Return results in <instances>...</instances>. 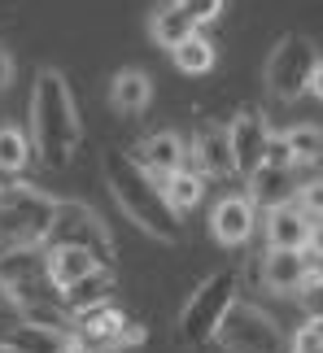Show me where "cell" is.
<instances>
[{"label": "cell", "mask_w": 323, "mask_h": 353, "mask_svg": "<svg viewBox=\"0 0 323 353\" xmlns=\"http://www.w3.org/2000/svg\"><path fill=\"white\" fill-rule=\"evenodd\" d=\"M84 122H79L75 92L57 65H44L31 88V148L48 170H66L79 153Z\"/></svg>", "instance_id": "cell-1"}, {"label": "cell", "mask_w": 323, "mask_h": 353, "mask_svg": "<svg viewBox=\"0 0 323 353\" xmlns=\"http://www.w3.org/2000/svg\"><path fill=\"white\" fill-rule=\"evenodd\" d=\"M101 166H105V188H110V196L118 201V210H123L140 232H149L162 244H179L184 240V219L166 205L162 183L140 166L136 157L114 148V153H105Z\"/></svg>", "instance_id": "cell-2"}, {"label": "cell", "mask_w": 323, "mask_h": 353, "mask_svg": "<svg viewBox=\"0 0 323 353\" xmlns=\"http://www.w3.org/2000/svg\"><path fill=\"white\" fill-rule=\"evenodd\" d=\"M57 196L31 183H0V257H22L48 244L57 223Z\"/></svg>", "instance_id": "cell-3"}, {"label": "cell", "mask_w": 323, "mask_h": 353, "mask_svg": "<svg viewBox=\"0 0 323 353\" xmlns=\"http://www.w3.org/2000/svg\"><path fill=\"white\" fill-rule=\"evenodd\" d=\"M240 301V275L232 266H223V270H214V275L201 279V288L184 301L179 310V341L184 345H210L214 336H219L223 327V319H227V310H232Z\"/></svg>", "instance_id": "cell-4"}, {"label": "cell", "mask_w": 323, "mask_h": 353, "mask_svg": "<svg viewBox=\"0 0 323 353\" xmlns=\"http://www.w3.org/2000/svg\"><path fill=\"white\" fill-rule=\"evenodd\" d=\"M214 341H219L223 353H288L284 327L253 301H236L227 310V319H223V327H219Z\"/></svg>", "instance_id": "cell-5"}, {"label": "cell", "mask_w": 323, "mask_h": 353, "mask_svg": "<svg viewBox=\"0 0 323 353\" xmlns=\"http://www.w3.org/2000/svg\"><path fill=\"white\" fill-rule=\"evenodd\" d=\"M319 65V52L306 35H284L280 44L271 48V57H266V92H271L275 101H297L311 92V74Z\"/></svg>", "instance_id": "cell-6"}, {"label": "cell", "mask_w": 323, "mask_h": 353, "mask_svg": "<svg viewBox=\"0 0 323 353\" xmlns=\"http://www.w3.org/2000/svg\"><path fill=\"white\" fill-rule=\"evenodd\" d=\"M61 244L88 249V253H97L105 266H114V236H110V227H105V219L92 205H84V201H61V205H57V223H52L44 249H61Z\"/></svg>", "instance_id": "cell-7"}, {"label": "cell", "mask_w": 323, "mask_h": 353, "mask_svg": "<svg viewBox=\"0 0 323 353\" xmlns=\"http://www.w3.org/2000/svg\"><path fill=\"white\" fill-rule=\"evenodd\" d=\"M75 336L84 345H92L97 353H105V349H131V345H140L144 341V327H140V323H131L123 310L110 301V305H97V310H88V314H79V332Z\"/></svg>", "instance_id": "cell-8"}, {"label": "cell", "mask_w": 323, "mask_h": 353, "mask_svg": "<svg viewBox=\"0 0 323 353\" xmlns=\"http://www.w3.org/2000/svg\"><path fill=\"white\" fill-rule=\"evenodd\" d=\"M227 140H232V161L240 179H253L266 166V144H271V127H266L262 110H240L236 122L227 127Z\"/></svg>", "instance_id": "cell-9"}, {"label": "cell", "mask_w": 323, "mask_h": 353, "mask_svg": "<svg viewBox=\"0 0 323 353\" xmlns=\"http://www.w3.org/2000/svg\"><path fill=\"white\" fill-rule=\"evenodd\" d=\"M105 262L97 253H88V249H75V244H61V249H44V279L57 288V296L66 288H75L79 279H88L92 270H101Z\"/></svg>", "instance_id": "cell-10"}, {"label": "cell", "mask_w": 323, "mask_h": 353, "mask_svg": "<svg viewBox=\"0 0 323 353\" xmlns=\"http://www.w3.org/2000/svg\"><path fill=\"white\" fill-rule=\"evenodd\" d=\"M210 236L227 244V249H236V244H245L253 236V205L249 196H223L214 201L210 210Z\"/></svg>", "instance_id": "cell-11"}, {"label": "cell", "mask_w": 323, "mask_h": 353, "mask_svg": "<svg viewBox=\"0 0 323 353\" xmlns=\"http://www.w3.org/2000/svg\"><path fill=\"white\" fill-rule=\"evenodd\" d=\"M193 157H197V170H201V174H219V179H223V174H236L227 127L201 122V127H197V140H193Z\"/></svg>", "instance_id": "cell-12"}, {"label": "cell", "mask_w": 323, "mask_h": 353, "mask_svg": "<svg viewBox=\"0 0 323 353\" xmlns=\"http://www.w3.org/2000/svg\"><path fill=\"white\" fill-rule=\"evenodd\" d=\"M306 279H311V270H306V253L302 249H266L262 283L271 292H297Z\"/></svg>", "instance_id": "cell-13"}, {"label": "cell", "mask_w": 323, "mask_h": 353, "mask_svg": "<svg viewBox=\"0 0 323 353\" xmlns=\"http://www.w3.org/2000/svg\"><path fill=\"white\" fill-rule=\"evenodd\" d=\"M184 153L188 148H184V140L175 131H157V135H149V140L140 144V153H131V157H136L153 179H166V174L184 170Z\"/></svg>", "instance_id": "cell-14"}, {"label": "cell", "mask_w": 323, "mask_h": 353, "mask_svg": "<svg viewBox=\"0 0 323 353\" xmlns=\"http://www.w3.org/2000/svg\"><path fill=\"white\" fill-rule=\"evenodd\" d=\"M249 183V205L253 210H280V205H293L297 201V183H293V170H280V166H262Z\"/></svg>", "instance_id": "cell-15"}, {"label": "cell", "mask_w": 323, "mask_h": 353, "mask_svg": "<svg viewBox=\"0 0 323 353\" xmlns=\"http://www.w3.org/2000/svg\"><path fill=\"white\" fill-rule=\"evenodd\" d=\"M110 296H114V266H101V270H92L88 279H79L75 288H66L61 305L79 319V314H88V310H97V305H110Z\"/></svg>", "instance_id": "cell-16"}, {"label": "cell", "mask_w": 323, "mask_h": 353, "mask_svg": "<svg viewBox=\"0 0 323 353\" xmlns=\"http://www.w3.org/2000/svg\"><path fill=\"white\" fill-rule=\"evenodd\" d=\"M149 101H153V83H149V74L136 70V65H127V70H118L114 74V83H110V105L118 114H140V110H149Z\"/></svg>", "instance_id": "cell-17"}, {"label": "cell", "mask_w": 323, "mask_h": 353, "mask_svg": "<svg viewBox=\"0 0 323 353\" xmlns=\"http://www.w3.org/2000/svg\"><path fill=\"white\" fill-rule=\"evenodd\" d=\"M306 236H311V219L297 205H280L266 214V244L271 249H306Z\"/></svg>", "instance_id": "cell-18"}, {"label": "cell", "mask_w": 323, "mask_h": 353, "mask_svg": "<svg viewBox=\"0 0 323 353\" xmlns=\"http://www.w3.org/2000/svg\"><path fill=\"white\" fill-rule=\"evenodd\" d=\"M149 35H153V44H162V48H179L184 39H193L197 35V22L188 18V13L175 5V0H166V5H157V13H153V22H149Z\"/></svg>", "instance_id": "cell-19"}, {"label": "cell", "mask_w": 323, "mask_h": 353, "mask_svg": "<svg viewBox=\"0 0 323 353\" xmlns=\"http://www.w3.org/2000/svg\"><path fill=\"white\" fill-rule=\"evenodd\" d=\"M0 345L18 349V353H66L70 345V332H52V327H31V323H18Z\"/></svg>", "instance_id": "cell-20"}, {"label": "cell", "mask_w": 323, "mask_h": 353, "mask_svg": "<svg viewBox=\"0 0 323 353\" xmlns=\"http://www.w3.org/2000/svg\"><path fill=\"white\" fill-rule=\"evenodd\" d=\"M170 61H175V70H184V74H210L214 61H219V48H214V39H206L197 31L193 39H184V44L170 52Z\"/></svg>", "instance_id": "cell-21"}, {"label": "cell", "mask_w": 323, "mask_h": 353, "mask_svg": "<svg viewBox=\"0 0 323 353\" xmlns=\"http://www.w3.org/2000/svg\"><path fill=\"white\" fill-rule=\"evenodd\" d=\"M162 183V196H166V205L175 214H184V210H193L201 192H206V183H201V170H175L166 174V179H157Z\"/></svg>", "instance_id": "cell-22"}, {"label": "cell", "mask_w": 323, "mask_h": 353, "mask_svg": "<svg viewBox=\"0 0 323 353\" xmlns=\"http://www.w3.org/2000/svg\"><path fill=\"white\" fill-rule=\"evenodd\" d=\"M35 157V148H31V135H22L18 127H0V174H18L26 170V161Z\"/></svg>", "instance_id": "cell-23"}, {"label": "cell", "mask_w": 323, "mask_h": 353, "mask_svg": "<svg viewBox=\"0 0 323 353\" xmlns=\"http://www.w3.org/2000/svg\"><path fill=\"white\" fill-rule=\"evenodd\" d=\"M284 144L297 166H315L319 153H323V127H311V122H302V127H288L284 131Z\"/></svg>", "instance_id": "cell-24"}, {"label": "cell", "mask_w": 323, "mask_h": 353, "mask_svg": "<svg viewBox=\"0 0 323 353\" xmlns=\"http://www.w3.org/2000/svg\"><path fill=\"white\" fill-rule=\"evenodd\" d=\"M293 205H297L306 219H323V179H311V183H302L297 188V201H293Z\"/></svg>", "instance_id": "cell-25"}, {"label": "cell", "mask_w": 323, "mask_h": 353, "mask_svg": "<svg viewBox=\"0 0 323 353\" xmlns=\"http://www.w3.org/2000/svg\"><path fill=\"white\" fill-rule=\"evenodd\" d=\"M297 301H302V310L311 319H323V275H311V279L302 283V288H297Z\"/></svg>", "instance_id": "cell-26"}, {"label": "cell", "mask_w": 323, "mask_h": 353, "mask_svg": "<svg viewBox=\"0 0 323 353\" xmlns=\"http://www.w3.org/2000/svg\"><path fill=\"white\" fill-rule=\"evenodd\" d=\"M175 5H179V9H184L197 26H206V22H214V18L223 13L227 0H175Z\"/></svg>", "instance_id": "cell-27"}, {"label": "cell", "mask_w": 323, "mask_h": 353, "mask_svg": "<svg viewBox=\"0 0 323 353\" xmlns=\"http://www.w3.org/2000/svg\"><path fill=\"white\" fill-rule=\"evenodd\" d=\"M293 349H297V353H323V345H319V336H315L311 323H306V327L293 336Z\"/></svg>", "instance_id": "cell-28"}, {"label": "cell", "mask_w": 323, "mask_h": 353, "mask_svg": "<svg viewBox=\"0 0 323 353\" xmlns=\"http://www.w3.org/2000/svg\"><path fill=\"white\" fill-rule=\"evenodd\" d=\"M13 74H18V61H13L9 48H0V92L13 88Z\"/></svg>", "instance_id": "cell-29"}, {"label": "cell", "mask_w": 323, "mask_h": 353, "mask_svg": "<svg viewBox=\"0 0 323 353\" xmlns=\"http://www.w3.org/2000/svg\"><path fill=\"white\" fill-rule=\"evenodd\" d=\"M306 253L323 257V219H315V223H311V236H306Z\"/></svg>", "instance_id": "cell-30"}, {"label": "cell", "mask_w": 323, "mask_h": 353, "mask_svg": "<svg viewBox=\"0 0 323 353\" xmlns=\"http://www.w3.org/2000/svg\"><path fill=\"white\" fill-rule=\"evenodd\" d=\"M311 97H315V101H323V61L315 65V74H311Z\"/></svg>", "instance_id": "cell-31"}, {"label": "cell", "mask_w": 323, "mask_h": 353, "mask_svg": "<svg viewBox=\"0 0 323 353\" xmlns=\"http://www.w3.org/2000/svg\"><path fill=\"white\" fill-rule=\"evenodd\" d=\"M66 353H97V349H92V345H84L79 336H70V345H66Z\"/></svg>", "instance_id": "cell-32"}, {"label": "cell", "mask_w": 323, "mask_h": 353, "mask_svg": "<svg viewBox=\"0 0 323 353\" xmlns=\"http://www.w3.org/2000/svg\"><path fill=\"white\" fill-rule=\"evenodd\" d=\"M13 305V288H9V279H0V310Z\"/></svg>", "instance_id": "cell-33"}, {"label": "cell", "mask_w": 323, "mask_h": 353, "mask_svg": "<svg viewBox=\"0 0 323 353\" xmlns=\"http://www.w3.org/2000/svg\"><path fill=\"white\" fill-rule=\"evenodd\" d=\"M311 327H315V336H319V345H323V319H311Z\"/></svg>", "instance_id": "cell-34"}, {"label": "cell", "mask_w": 323, "mask_h": 353, "mask_svg": "<svg viewBox=\"0 0 323 353\" xmlns=\"http://www.w3.org/2000/svg\"><path fill=\"white\" fill-rule=\"evenodd\" d=\"M288 353H297V349H288Z\"/></svg>", "instance_id": "cell-35"}]
</instances>
